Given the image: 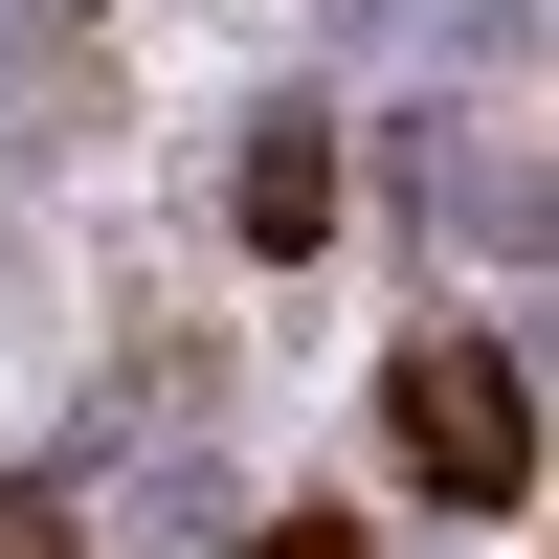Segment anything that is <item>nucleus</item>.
<instances>
[{
	"mask_svg": "<svg viewBox=\"0 0 559 559\" xmlns=\"http://www.w3.org/2000/svg\"><path fill=\"white\" fill-rule=\"evenodd\" d=\"M381 403H403V471H426L448 515H515V492H537V403H515V358H492V336H426Z\"/></svg>",
	"mask_w": 559,
	"mask_h": 559,
	"instance_id": "nucleus-1",
	"label": "nucleus"
},
{
	"mask_svg": "<svg viewBox=\"0 0 559 559\" xmlns=\"http://www.w3.org/2000/svg\"><path fill=\"white\" fill-rule=\"evenodd\" d=\"M247 247H269V269L336 247V134H313V112H269V134H247Z\"/></svg>",
	"mask_w": 559,
	"mask_h": 559,
	"instance_id": "nucleus-2",
	"label": "nucleus"
},
{
	"mask_svg": "<svg viewBox=\"0 0 559 559\" xmlns=\"http://www.w3.org/2000/svg\"><path fill=\"white\" fill-rule=\"evenodd\" d=\"M0 559H68V492H0Z\"/></svg>",
	"mask_w": 559,
	"mask_h": 559,
	"instance_id": "nucleus-3",
	"label": "nucleus"
},
{
	"mask_svg": "<svg viewBox=\"0 0 559 559\" xmlns=\"http://www.w3.org/2000/svg\"><path fill=\"white\" fill-rule=\"evenodd\" d=\"M247 559H358V537H336V515H269V537H247Z\"/></svg>",
	"mask_w": 559,
	"mask_h": 559,
	"instance_id": "nucleus-4",
	"label": "nucleus"
}]
</instances>
